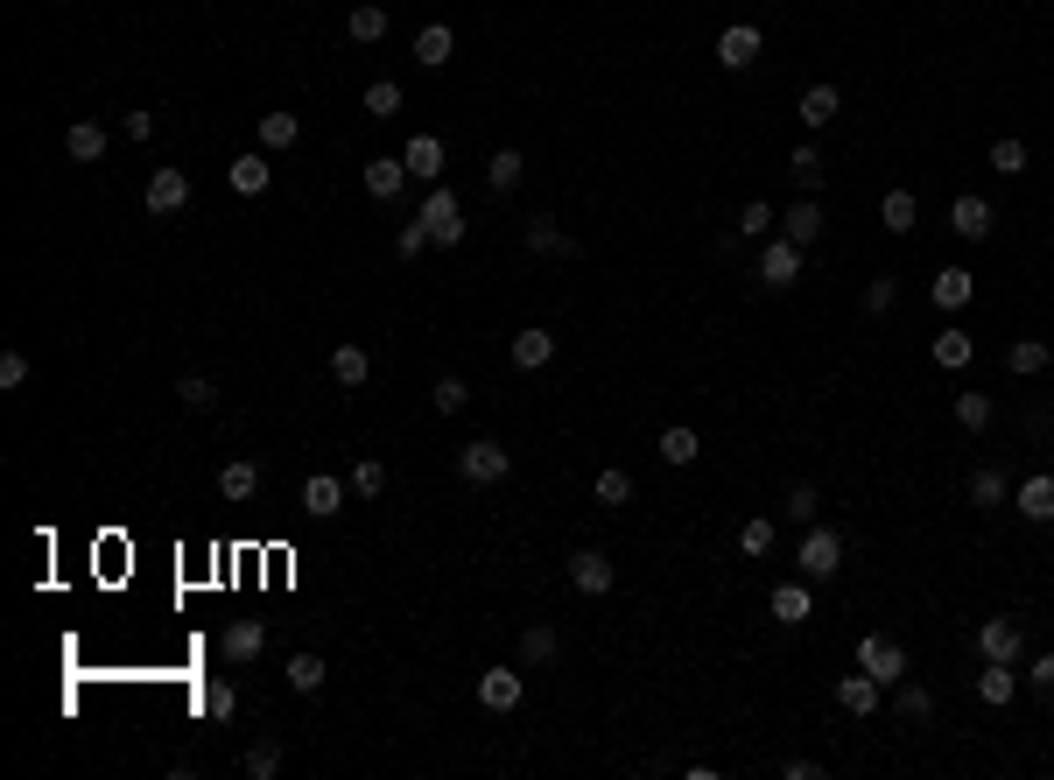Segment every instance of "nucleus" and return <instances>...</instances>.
<instances>
[{
    "mask_svg": "<svg viewBox=\"0 0 1054 780\" xmlns=\"http://www.w3.org/2000/svg\"><path fill=\"white\" fill-rule=\"evenodd\" d=\"M780 513H788V521H801V527H816V513H822V492H816L809 479H795V485H788V506H780Z\"/></svg>",
    "mask_w": 1054,
    "mask_h": 780,
    "instance_id": "nucleus-42",
    "label": "nucleus"
},
{
    "mask_svg": "<svg viewBox=\"0 0 1054 780\" xmlns=\"http://www.w3.org/2000/svg\"><path fill=\"white\" fill-rule=\"evenodd\" d=\"M795 113H801V127H809V135H822V127H830L837 113H843V99H837V85H809Z\"/></svg>",
    "mask_w": 1054,
    "mask_h": 780,
    "instance_id": "nucleus-19",
    "label": "nucleus"
},
{
    "mask_svg": "<svg viewBox=\"0 0 1054 780\" xmlns=\"http://www.w3.org/2000/svg\"><path fill=\"white\" fill-rule=\"evenodd\" d=\"M344 492L352 485H338L331 471H317V479H302V513H310V521H331V513H344Z\"/></svg>",
    "mask_w": 1054,
    "mask_h": 780,
    "instance_id": "nucleus-12",
    "label": "nucleus"
},
{
    "mask_svg": "<svg viewBox=\"0 0 1054 780\" xmlns=\"http://www.w3.org/2000/svg\"><path fill=\"white\" fill-rule=\"evenodd\" d=\"M183 204H190V177H183V169H156V177H148V212L177 218Z\"/></svg>",
    "mask_w": 1054,
    "mask_h": 780,
    "instance_id": "nucleus-10",
    "label": "nucleus"
},
{
    "mask_svg": "<svg viewBox=\"0 0 1054 780\" xmlns=\"http://www.w3.org/2000/svg\"><path fill=\"white\" fill-rule=\"evenodd\" d=\"M177 402H183L190 415H211V408H219V380H204V373H183V380H177Z\"/></svg>",
    "mask_w": 1054,
    "mask_h": 780,
    "instance_id": "nucleus-32",
    "label": "nucleus"
},
{
    "mask_svg": "<svg viewBox=\"0 0 1054 780\" xmlns=\"http://www.w3.org/2000/svg\"><path fill=\"white\" fill-rule=\"evenodd\" d=\"M977 696H984L991 710H1005V703L1020 696V669H1012V661H984V675H977Z\"/></svg>",
    "mask_w": 1054,
    "mask_h": 780,
    "instance_id": "nucleus-16",
    "label": "nucleus"
},
{
    "mask_svg": "<svg viewBox=\"0 0 1054 780\" xmlns=\"http://www.w3.org/2000/svg\"><path fill=\"white\" fill-rule=\"evenodd\" d=\"M521 239H528V254H577V239H569L555 218H528V233H521Z\"/></svg>",
    "mask_w": 1054,
    "mask_h": 780,
    "instance_id": "nucleus-27",
    "label": "nucleus"
},
{
    "mask_svg": "<svg viewBox=\"0 0 1054 780\" xmlns=\"http://www.w3.org/2000/svg\"><path fill=\"white\" fill-rule=\"evenodd\" d=\"M1026 682H1033L1041 696H1054V654H1033V661H1026Z\"/></svg>",
    "mask_w": 1054,
    "mask_h": 780,
    "instance_id": "nucleus-56",
    "label": "nucleus"
},
{
    "mask_svg": "<svg viewBox=\"0 0 1054 780\" xmlns=\"http://www.w3.org/2000/svg\"><path fill=\"white\" fill-rule=\"evenodd\" d=\"M858 669H865L872 682H886V690H899V682H907V647L886 640V633H865L858 640Z\"/></svg>",
    "mask_w": 1054,
    "mask_h": 780,
    "instance_id": "nucleus-2",
    "label": "nucleus"
},
{
    "mask_svg": "<svg viewBox=\"0 0 1054 780\" xmlns=\"http://www.w3.org/2000/svg\"><path fill=\"white\" fill-rule=\"evenodd\" d=\"M549 359H555L549 323H528V331H513V366H521V373H542Z\"/></svg>",
    "mask_w": 1054,
    "mask_h": 780,
    "instance_id": "nucleus-15",
    "label": "nucleus"
},
{
    "mask_svg": "<svg viewBox=\"0 0 1054 780\" xmlns=\"http://www.w3.org/2000/svg\"><path fill=\"white\" fill-rule=\"evenodd\" d=\"M555 654H563V640H555V626H528V633H521V669H549Z\"/></svg>",
    "mask_w": 1054,
    "mask_h": 780,
    "instance_id": "nucleus-30",
    "label": "nucleus"
},
{
    "mask_svg": "<svg viewBox=\"0 0 1054 780\" xmlns=\"http://www.w3.org/2000/svg\"><path fill=\"white\" fill-rule=\"evenodd\" d=\"M611 577H619V569L605 563V548H577V556H569V584H577L584 598H605Z\"/></svg>",
    "mask_w": 1054,
    "mask_h": 780,
    "instance_id": "nucleus-9",
    "label": "nucleus"
},
{
    "mask_svg": "<svg viewBox=\"0 0 1054 780\" xmlns=\"http://www.w3.org/2000/svg\"><path fill=\"white\" fill-rule=\"evenodd\" d=\"M450 50H457V35H450L444 22H429V29L415 35V64H422V71H444V64H450Z\"/></svg>",
    "mask_w": 1054,
    "mask_h": 780,
    "instance_id": "nucleus-23",
    "label": "nucleus"
},
{
    "mask_svg": "<svg viewBox=\"0 0 1054 780\" xmlns=\"http://www.w3.org/2000/svg\"><path fill=\"white\" fill-rule=\"evenodd\" d=\"M780 780H822V759H788V767H780Z\"/></svg>",
    "mask_w": 1054,
    "mask_h": 780,
    "instance_id": "nucleus-59",
    "label": "nucleus"
},
{
    "mask_svg": "<svg viewBox=\"0 0 1054 780\" xmlns=\"http://www.w3.org/2000/svg\"><path fill=\"white\" fill-rule=\"evenodd\" d=\"M928 352H935V366H943V373H963L977 345H970V331H943V338H935Z\"/></svg>",
    "mask_w": 1054,
    "mask_h": 780,
    "instance_id": "nucleus-34",
    "label": "nucleus"
},
{
    "mask_svg": "<svg viewBox=\"0 0 1054 780\" xmlns=\"http://www.w3.org/2000/svg\"><path fill=\"white\" fill-rule=\"evenodd\" d=\"M281 675H289L296 696H317V690H323V661H317V654H289V669H281Z\"/></svg>",
    "mask_w": 1054,
    "mask_h": 780,
    "instance_id": "nucleus-43",
    "label": "nucleus"
},
{
    "mask_svg": "<svg viewBox=\"0 0 1054 780\" xmlns=\"http://www.w3.org/2000/svg\"><path fill=\"white\" fill-rule=\"evenodd\" d=\"M1005 492H1012V485H1005L999 464H977V471H970V506H1005Z\"/></svg>",
    "mask_w": 1054,
    "mask_h": 780,
    "instance_id": "nucleus-33",
    "label": "nucleus"
},
{
    "mask_svg": "<svg viewBox=\"0 0 1054 780\" xmlns=\"http://www.w3.org/2000/svg\"><path fill=\"white\" fill-rule=\"evenodd\" d=\"M928 296H935V310H963V302L977 296V281H970V268H935Z\"/></svg>",
    "mask_w": 1054,
    "mask_h": 780,
    "instance_id": "nucleus-20",
    "label": "nucleus"
},
{
    "mask_svg": "<svg viewBox=\"0 0 1054 780\" xmlns=\"http://www.w3.org/2000/svg\"><path fill=\"white\" fill-rule=\"evenodd\" d=\"M977 654H984V661H1012V669H1020V654H1026V626H1020V619H1005V612H999V619H984V626H977Z\"/></svg>",
    "mask_w": 1054,
    "mask_h": 780,
    "instance_id": "nucleus-6",
    "label": "nucleus"
},
{
    "mask_svg": "<svg viewBox=\"0 0 1054 780\" xmlns=\"http://www.w3.org/2000/svg\"><path fill=\"white\" fill-rule=\"evenodd\" d=\"M366 373H373L366 345H338L331 352V380H338V387H366Z\"/></svg>",
    "mask_w": 1054,
    "mask_h": 780,
    "instance_id": "nucleus-29",
    "label": "nucleus"
},
{
    "mask_svg": "<svg viewBox=\"0 0 1054 780\" xmlns=\"http://www.w3.org/2000/svg\"><path fill=\"white\" fill-rule=\"evenodd\" d=\"M422 233H429L436 246H457L465 239V204H457V190L450 183H429V197H422Z\"/></svg>",
    "mask_w": 1054,
    "mask_h": 780,
    "instance_id": "nucleus-1",
    "label": "nucleus"
},
{
    "mask_svg": "<svg viewBox=\"0 0 1054 780\" xmlns=\"http://www.w3.org/2000/svg\"><path fill=\"white\" fill-rule=\"evenodd\" d=\"M64 156H71V162H99V156H106V127H99V120H78V127L64 135Z\"/></svg>",
    "mask_w": 1054,
    "mask_h": 780,
    "instance_id": "nucleus-28",
    "label": "nucleus"
},
{
    "mask_svg": "<svg viewBox=\"0 0 1054 780\" xmlns=\"http://www.w3.org/2000/svg\"><path fill=\"white\" fill-rule=\"evenodd\" d=\"M893 710H899V725H928V717H935V696L922 690V682H899Z\"/></svg>",
    "mask_w": 1054,
    "mask_h": 780,
    "instance_id": "nucleus-36",
    "label": "nucleus"
},
{
    "mask_svg": "<svg viewBox=\"0 0 1054 780\" xmlns=\"http://www.w3.org/2000/svg\"><path fill=\"white\" fill-rule=\"evenodd\" d=\"M879 696H886V682H872L865 669L837 682V703H843V710H851V717H872V710H879Z\"/></svg>",
    "mask_w": 1054,
    "mask_h": 780,
    "instance_id": "nucleus-17",
    "label": "nucleus"
},
{
    "mask_svg": "<svg viewBox=\"0 0 1054 780\" xmlns=\"http://www.w3.org/2000/svg\"><path fill=\"white\" fill-rule=\"evenodd\" d=\"M858 302H865V317H886L893 302H899V281H893V275H879V281H865V296H858Z\"/></svg>",
    "mask_w": 1054,
    "mask_h": 780,
    "instance_id": "nucleus-51",
    "label": "nucleus"
},
{
    "mask_svg": "<svg viewBox=\"0 0 1054 780\" xmlns=\"http://www.w3.org/2000/svg\"><path fill=\"white\" fill-rule=\"evenodd\" d=\"M991 169H999V177H1026V141L1020 135H999V141H991Z\"/></svg>",
    "mask_w": 1054,
    "mask_h": 780,
    "instance_id": "nucleus-45",
    "label": "nucleus"
},
{
    "mask_svg": "<svg viewBox=\"0 0 1054 780\" xmlns=\"http://www.w3.org/2000/svg\"><path fill=\"white\" fill-rule=\"evenodd\" d=\"M949 233H956V239H984V233H991V204L977 197V190L949 204Z\"/></svg>",
    "mask_w": 1054,
    "mask_h": 780,
    "instance_id": "nucleus-18",
    "label": "nucleus"
},
{
    "mask_svg": "<svg viewBox=\"0 0 1054 780\" xmlns=\"http://www.w3.org/2000/svg\"><path fill=\"white\" fill-rule=\"evenodd\" d=\"M344 35H352V43H380V35H387V8H352Z\"/></svg>",
    "mask_w": 1054,
    "mask_h": 780,
    "instance_id": "nucleus-48",
    "label": "nucleus"
},
{
    "mask_svg": "<svg viewBox=\"0 0 1054 780\" xmlns=\"http://www.w3.org/2000/svg\"><path fill=\"white\" fill-rule=\"evenodd\" d=\"M225 177H233V190H239V197H260V190H267V148H254V156H239L233 169H225Z\"/></svg>",
    "mask_w": 1054,
    "mask_h": 780,
    "instance_id": "nucleus-31",
    "label": "nucleus"
},
{
    "mask_svg": "<svg viewBox=\"0 0 1054 780\" xmlns=\"http://www.w3.org/2000/svg\"><path fill=\"white\" fill-rule=\"evenodd\" d=\"M401 162H408V177H422V183H444V141L436 135H408Z\"/></svg>",
    "mask_w": 1054,
    "mask_h": 780,
    "instance_id": "nucleus-14",
    "label": "nucleus"
},
{
    "mask_svg": "<svg viewBox=\"0 0 1054 780\" xmlns=\"http://www.w3.org/2000/svg\"><path fill=\"white\" fill-rule=\"evenodd\" d=\"M366 113H373V120H394V113H401V85L394 78H373L366 85Z\"/></svg>",
    "mask_w": 1054,
    "mask_h": 780,
    "instance_id": "nucleus-49",
    "label": "nucleus"
},
{
    "mask_svg": "<svg viewBox=\"0 0 1054 780\" xmlns=\"http://www.w3.org/2000/svg\"><path fill=\"white\" fill-rule=\"evenodd\" d=\"M429 402H436V415H457V408L471 402V387H465L457 373H444V380H436V394H429Z\"/></svg>",
    "mask_w": 1054,
    "mask_h": 780,
    "instance_id": "nucleus-52",
    "label": "nucleus"
},
{
    "mask_svg": "<svg viewBox=\"0 0 1054 780\" xmlns=\"http://www.w3.org/2000/svg\"><path fill=\"white\" fill-rule=\"evenodd\" d=\"M521 696H528V682H521V661H513V669H486V675H478V703H486L492 717L521 710Z\"/></svg>",
    "mask_w": 1054,
    "mask_h": 780,
    "instance_id": "nucleus-7",
    "label": "nucleus"
},
{
    "mask_svg": "<svg viewBox=\"0 0 1054 780\" xmlns=\"http://www.w3.org/2000/svg\"><path fill=\"white\" fill-rule=\"evenodd\" d=\"M359 183H366V197L394 204L401 190H408V162H401V156H373V162H366V177H359Z\"/></svg>",
    "mask_w": 1054,
    "mask_h": 780,
    "instance_id": "nucleus-11",
    "label": "nucleus"
},
{
    "mask_svg": "<svg viewBox=\"0 0 1054 780\" xmlns=\"http://www.w3.org/2000/svg\"><path fill=\"white\" fill-rule=\"evenodd\" d=\"M879 218H886V233H914V218H922V204H914V190H886V204H879Z\"/></svg>",
    "mask_w": 1054,
    "mask_h": 780,
    "instance_id": "nucleus-37",
    "label": "nucleus"
},
{
    "mask_svg": "<svg viewBox=\"0 0 1054 780\" xmlns=\"http://www.w3.org/2000/svg\"><path fill=\"white\" fill-rule=\"evenodd\" d=\"M198 710L211 717V725H225V717L239 710V690H233V682H204V690H198Z\"/></svg>",
    "mask_w": 1054,
    "mask_h": 780,
    "instance_id": "nucleus-38",
    "label": "nucleus"
},
{
    "mask_svg": "<svg viewBox=\"0 0 1054 780\" xmlns=\"http://www.w3.org/2000/svg\"><path fill=\"white\" fill-rule=\"evenodd\" d=\"M703 458V444H696V429H661V464H696Z\"/></svg>",
    "mask_w": 1054,
    "mask_h": 780,
    "instance_id": "nucleus-39",
    "label": "nucleus"
},
{
    "mask_svg": "<svg viewBox=\"0 0 1054 780\" xmlns=\"http://www.w3.org/2000/svg\"><path fill=\"white\" fill-rule=\"evenodd\" d=\"M788 177H795L801 197H816V190H822V177H830V169H822V148H816V141H801L795 156H788Z\"/></svg>",
    "mask_w": 1054,
    "mask_h": 780,
    "instance_id": "nucleus-22",
    "label": "nucleus"
},
{
    "mask_svg": "<svg viewBox=\"0 0 1054 780\" xmlns=\"http://www.w3.org/2000/svg\"><path fill=\"white\" fill-rule=\"evenodd\" d=\"M1005 366L1020 373V380H1026V373H1047V338H1020V345L1005 352Z\"/></svg>",
    "mask_w": 1054,
    "mask_h": 780,
    "instance_id": "nucleus-46",
    "label": "nucleus"
},
{
    "mask_svg": "<svg viewBox=\"0 0 1054 780\" xmlns=\"http://www.w3.org/2000/svg\"><path fill=\"white\" fill-rule=\"evenodd\" d=\"M0 387H8V394H14V387H29V359H22V352H8V359H0Z\"/></svg>",
    "mask_w": 1054,
    "mask_h": 780,
    "instance_id": "nucleus-57",
    "label": "nucleus"
},
{
    "mask_svg": "<svg viewBox=\"0 0 1054 780\" xmlns=\"http://www.w3.org/2000/svg\"><path fill=\"white\" fill-rule=\"evenodd\" d=\"M795 569H801V584H830L837 569H843V542L830 535V527H809V535H801Z\"/></svg>",
    "mask_w": 1054,
    "mask_h": 780,
    "instance_id": "nucleus-3",
    "label": "nucleus"
},
{
    "mask_svg": "<svg viewBox=\"0 0 1054 780\" xmlns=\"http://www.w3.org/2000/svg\"><path fill=\"white\" fill-rule=\"evenodd\" d=\"M809 612H816V598H809V584H801V577L795 584H774V619L780 626H801Z\"/></svg>",
    "mask_w": 1054,
    "mask_h": 780,
    "instance_id": "nucleus-24",
    "label": "nucleus"
},
{
    "mask_svg": "<svg viewBox=\"0 0 1054 780\" xmlns=\"http://www.w3.org/2000/svg\"><path fill=\"white\" fill-rule=\"evenodd\" d=\"M590 492H598V506H632V471L605 464V471H598V485H590Z\"/></svg>",
    "mask_w": 1054,
    "mask_h": 780,
    "instance_id": "nucleus-41",
    "label": "nucleus"
},
{
    "mask_svg": "<svg viewBox=\"0 0 1054 780\" xmlns=\"http://www.w3.org/2000/svg\"><path fill=\"white\" fill-rule=\"evenodd\" d=\"M732 233H738V239H766V233H774V204H759V197H753V204H738Z\"/></svg>",
    "mask_w": 1054,
    "mask_h": 780,
    "instance_id": "nucleus-44",
    "label": "nucleus"
},
{
    "mask_svg": "<svg viewBox=\"0 0 1054 780\" xmlns=\"http://www.w3.org/2000/svg\"><path fill=\"white\" fill-rule=\"evenodd\" d=\"M422 246H429V233H422V218H408V225L394 233V254H401V260H415Z\"/></svg>",
    "mask_w": 1054,
    "mask_h": 780,
    "instance_id": "nucleus-55",
    "label": "nucleus"
},
{
    "mask_svg": "<svg viewBox=\"0 0 1054 780\" xmlns=\"http://www.w3.org/2000/svg\"><path fill=\"white\" fill-rule=\"evenodd\" d=\"M219 647H225V661H233V669H246V661H260V647H267V626H260V619H233Z\"/></svg>",
    "mask_w": 1054,
    "mask_h": 780,
    "instance_id": "nucleus-13",
    "label": "nucleus"
},
{
    "mask_svg": "<svg viewBox=\"0 0 1054 780\" xmlns=\"http://www.w3.org/2000/svg\"><path fill=\"white\" fill-rule=\"evenodd\" d=\"M1012 500H1020V513H1026V521H1054V471H1041V479H1026L1020 492H1012Z\"/></svg>",
    "mask_w": 1054,
    "mask_h": 780,
    "instance_id": "nucleus-25",
    "label": "nucleus"
},
{
    "mask_svg": "<svg viewBox=\"0 0 1054 780\" xmlns=\"http://www.w3.org/2000/svg\"><path fill=\"white\" fill-rule=\"evenodd\" d=\"M956 423H963V429H991V394H956Z\"/></svg>",
    "mask_w": 1054,
    "mask_h": 780,
    "instance_id": "nucleus-53",
    "label": "nucleus"
},
{
    "mask_svg": "<svg viewBox=\"0 0 1054 780\" xmlns=\"http://www.w3.org/2000/svg\"><path fill=\"white\" fill-rule=\"evenodd\" d=\"M521 177H528V156H521V148H500V156L486 162V183H492V190H521Z\"/></svg>",
    "mask_w": 1054,
    "mask_h": 780,
    "instance_id": "nucleus-35",
    "label": "nucleus"
},
{
    "mask_svg": "<svg viewBox=\"0 0 1054 780\" xmlns=\"http://www.w3.org/2000/svg\"><path fill=\"white\" fill-rule=\"evenodd\" d=\"M759 50H766V35H759L753 22H732V29L717 35V64H724V71H753Z\"/></svg>",
    "mask_w": 1054,
    "mask_h": 780,
    "instance_id": "nucleus-8",
    "label": "nucleus"
},
{
    "mask_svg": "<svg viewBox=\"0 0 1054 780\" xmlns=\"http://www.w3.org/2000/svg\"><path fill=\"white\" fill-rule=\"evenodd\" d=\"M759 281H766V289H795V281H801V246H795L788 233H766V246H759Z\"/></svg>",
    "mask_w": 1054,
    "mask_h": 780,
    "instance_id": "nucleus-5",
    "label": "nucleus"
},
{
    "mask_svg": "<svg viewBox=\"0 0 1054 780\" xmlns=\"http://www.w3.org/2000/svg\"><path fill=\"white\" fill-rule=\"evenodd\" d=\"M239 767H246V780H275L281 773V746H275V738H260V746H246Z\"/></svg>",
    "mask_w": 1054,
    "mask_h": 780,
    "instance_id": "nucleus-47",
    "label": "nucleus"
},
{
    "mask_svg": "<svg viewBox=\"0 0 1054 780\" xmlns=\"http://www.w3.org/2000/svg\"><path fill=\"white\" fill-rule=\"evenodd\" d=\"M780 233H788L801 254H809V246L822 239V204L816 197H801V204H788V218H780Z\"/></svg>",
    "mask_w": 1054,
    "mask_h": 780,
    "instance_id": "nucleus-21",
    "label": "nucleus"
},
{
    "mask_svg": "<svg viewBox=\"0 0 1054 780\" xmlns=\"http://www.w3.org/2000/svg\"><path fill=\"white\" fill-rule=\"evenodd\" d=\"M380 485H387V464H380V458H359V464H352V492H359V500H380Z\"/></svg>",
    "mask_w": 1054,
    "mask_h": 780,
    "instance_id": "nucleus-50",
    "label": "nucleus"
},
{
    "mask_svg": "<svg viewBox=\"0 0 1054 780\" xmlns=\"http://www.w3.org/2000/svg\"><path fill=\"white\" fill-rule=\"evenodd\" d=\"M120 135H127V141H148V135H156V113H127Z\"/></svg>",
    "mask_w": 1054,
    "mask_h": 780,
    "instance_id": "nucleus-58",
    "label": "nucleus"
},
{
    "mask_svg": "<svg viewBox=\"0 0 1054 780\" xmlns=\"http://www.w3.org/2000/svg\"><path fill=\"white\" fill-rule=\"evenodd\" d=\"M507 471H513V458L492 444V436H478V444L457 450V479H465V485H500Z\"/></svg>",
    "mask_w": 1054,
    "mask_h": 780,
    "instance_id": "nucleus-4",
    "label": "nucleus"
},
{
    "mask_svg": "<svg viewBox=\"0 0 1054 780\" xmlns=\"http://www.w3.org/2000/svg\"><path fill=\"white\" fill-rule=\"evenodd\" d=\"M254 485H260V471L246 464V458H233V464L219 471V492H225V500H233V506H239V500H254Z\"/></svg>",
    "mask_w": 1054,
    "mask_h": 780,
    "instance_id": "nucleus-40",
    "label": "nucleus"
},
{
    "mask_svg": "<svg viewBox=\"0 0 1054 780\" xmlns=\"http://www.w3.org/2000/svg\"><path fill=\"white\" fill-rule=\"evenodd\" d=\"M296 141H302L296 113H260V148H267V156H281V148H296Z\"/></svg>",
    "mask_w": 1054,
    "mask_h": 780,
    "instance_id": "nucleus-26",
    "label": "nucleus"
},
{
    "mask_svg": "<svg viewBox=\"0 0 1054 780\" xmlns=\"http://www.w3.org/2000/svg\"><path fill=\"white\" fill-rule=\"evenodd\" d=\"M738 548H745V556H766V548H774V521H766V513H753V521L738 527Z\"/></svg>",
    "mask_w": 1054,
    "mask_h": 780,
    "instance_id": "nucleus-54",
    "label": "nucleus"
}]
</instances>
